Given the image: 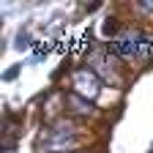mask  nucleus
<instances>
[{
  "instance_id": "f257e3e1",
  "label": "nucleus",
  "mask_w": 153,
  "mask_h": 153,
  "mask_svg": "<svg viewBox=\"0 0 153 153\" xmlns=\"http://www.w3.org/2000/svg\"><path fill=\"white\" fill-rule=\"evenodd\" d=\"M150 41L140 33V30H126L120 38H115V41L109 44V49L115 55H123V57H134V55H140Z\"/></svg>"
},
{
  "instance_id": "f03ea898",
  "label": "nucleus",
  "mask_w": 153,
  "mask_h": 153,
  "mask_svg": "<svg viewBox=\"0 0 153 153\" xmlns=\"http://www.w3.org/2000/svg\"><path fill=\"white\" fill-rule=\"evenodd\" d=\"M74 93H79L82 99L93 101L101 93V79L93 68H76L74 71Z\"/></svg>"
},
{
  "instance_id": "7ed1b4c3",
  "label": "nucleus",
  "mask_w": 153,
  "mask_h": 153,
  "mask_svg": "<svg viewBox=\"0 0 153 153\" xmlns=\"http://www.w3.org/2000/svg\"><path fill=\"white\" fill-rule=\"evenodd\" d=\"M74 142H76L74 128L63 123V126H57V128L49 134V140H47V150H52V153H63V150L74 148Z\"/></svg>"
},
{
  "instance_id": "20e7f679",
  "label": "nucleus",
  "mask_w": 153,
  "mask_h": 153,
  "mask_svg": "<svg viewBox=\"0 0 153 153\" xmlns=\"http://www.w3.org/2000/svg\"><path fill=\"white\" fill-rule=\"evenodd\" d=\"M90 63H96V68H93V71H96V74H104V79H107V82H112V79L118 82V74L112 71V66H115V63L109 60L104 52H99V49L90 52Z\"/></svg>"
},
{
  "instance_id": "39448f33",
  "label": "nucleus",
  "mask_w": 153,
  "mask_h": 153,
  "mask_svg": "<svg viewBox=\"0 0 153 153\" xmlns=\"http://www.w3.org/2000/svg\"><path fill=\"white\" fill-rule=\"evenodd\" d=\"M66 104H68L71 112H76V115H90V112H93V104H90L88 99H82L79 93H68V96H66Z\"/></svg>"
},
{
  "instance_id": "423d86ee",
  "label": "nucleus",
  "mask_w": 153,
  "mask_h": 153,
  "mask_svg": "<svg viewBox=\"0 0 153 153\" xmlns=\"http://www.w3.org/2000/svg\"><path fill=\"white\" fill-rule=\"evenodd\" d=\"M27 47H30V33H25V27H22L16 36V49H27Z\"/></svg>"
},
{
  "instance_id": "0eeeda50",
  "label": "nucleus",
  "mask_w": 153,
  "mask_h": 153,
  "mask_svg": "<svg viewBox=\"0 0 153 153\" xmlns=\"http://www.w3.org/2000/svg\"><path fill=\"white\" fill-rule=\"evenodd\" d=\"M115 30H118V19H104V36H109V33H115Z\"/></svg>"
},
{
  "instance_id": "6e6552de",
  "label": "nucleus",
  "mask_w": 153,
  "mask_h": 153,
  "mask_svg": "<svg viewBox=\"0 0 153 153\" xmlns=\"http://www.w3.org/2000/svg\"><path fill=\"white\" fill-rule=\"evenodd\" d=\"M16 74H19V66H14V68H8V71H6V79H14V76H16Z\"/></svg>"
},
{
  "instance_id": "1a4fd4ad",
  "label": "nucleus",
  "mask_w": 153,
  "mask_h": 153,
  "mask_svg": "<svg viewBox=\"0 0 153 153\" xmlns=\"http://www.w3.org/2000/svg\"><path fill=\"white\" fill-rule=\"evenodd\" d=\"M3 153H14V148H6V150H3Z\"/></svg>"
},
{
  "instance_id": "9d476101",
  "label": "nucleus",
  "mask_w": 153,
  "mask_h": 153,
  "mask_svg": "<svg viewBox=\"0 0 153 153\" xmlns=\"http://www.w3.org/2000/svg\"><path fill=\"white\" fill-rule=\"evenodd\" d=\"M150 153H153V148H150Z\"/></svg>"
}]
</instances>
